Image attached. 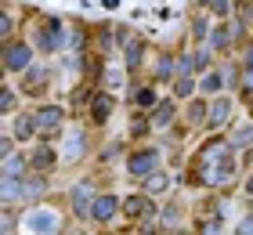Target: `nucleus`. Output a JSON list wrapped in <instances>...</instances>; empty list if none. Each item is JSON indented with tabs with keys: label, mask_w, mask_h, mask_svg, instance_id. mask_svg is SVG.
I'll return each instance as SVG.
<instances>
[{
	"label": "nucleus",
	"mask_w": 253,
	"mask_h": 235,
	"mask_svg": "<svg viewBox=\"0 0 253 235\" xmlns=\"http://www.w3.org/2000/svg\"><path fill=\"white\" fill-rule=\"evenodd\" d=\"M250 192H253V181H250Z\"/></svg>",
	"instance_id": "f257e3e1"
}]
</instances>
